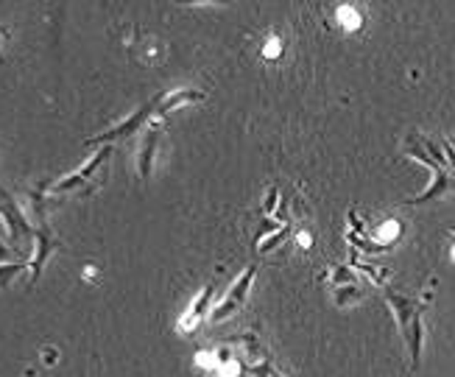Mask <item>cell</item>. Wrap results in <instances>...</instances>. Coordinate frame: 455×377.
Masks as SVG:
<instances>
[{
	"label": "cell",
	"mask_w": 455,
	"mask_h": 377,
	"mask_svg": "<svg viewBox=\"0 0 455 377\" xmlns=\"http://www.w3.org/2000/svg\"><path fill=\"white\" fill-rule=\"evenodd\" d=\"M268 232H277V221H266V224H263V229L257 232V243H260V237H266Z\"/></svg>",
	"instance_id": "20"
},
{
	"label": "cell",
	"mask_w": 455,
	"mask_h": 377,
	"mask_svg": "<svg viewBox=\"0 0 455 377\" xmlns=\"http://www.w3.org/2000/svg\"><path fill=\"white\" fill-rule=\"evenodd\" d=\"M408 154H411L413 159H419V162H425V165H428V168H430L433 173H442V171H444V168H442V165H439V162H436V159H433V156H430L428 151L416 149V143H413V137L408 140Z\"/></svg>",
	"instance_id": "13"
},
{
	"label": "cell",
	"mask_w": 455,
	"mask_h": 377,
	"mask_svg": "<svg viewBox=\"0 0 455 377\" xmlns=\"http://www.w3.org/2000/svg\"><path fill=\"white\" fill-rule=\"evenodd\" d=\"M422 143H425V151H428V154H430V156H433V159H436V162H439L442 168L447 165V156H444V149H439V146H436L433 140H422Z\"/></svg>",
	"instance_id": "18"
},
{
	"label": "cell",
	"mask_w": 455,
	"mask_h": 377,
	"mask_svg": "<svg viewBox=\"0 0 455 377\" xmlns=\"http://www.w3.org/2000/svg\"><path fill=\"white\" fill-rule=\"evenodd\" d=\"M347 240H349L358 252H369V254H382V252H391V249H394L391 243H375V240H369V237H363V235H355L352 229L347 232Z\"/></svg>",
	"instance_id": "10"
},
{
	"label": "cell",
	"mask_w": 455,
	"mask_h": 377,
	"mask_svg": "<svg viewBox=\"0 0 455 377\" xmlns=\"http://www.w3.org/2000/svg\"><path fill=\"white\" fill-rule=\"evenodd\" d=\"M447 187H450V176H447V173L442 171V173H436V176H433V185H430V187H428V190H425L422 196H416V199H411L408 204H425V202H430V199H436V196H442V193H444Z\"/></svg>",
	"instance_id": "9"
},
{
	"label": "cell",
	"mask_w": 455,
	"mask_h": 377,
	"mask_svg": "<svg viewBox=\"0 0 455 377\" xmlns=\"http://www.w3.org/2000/svg\"><path fill=\"white\" fill-rule=\"evenodd\" d=\"M193 101H204V89H173V92H162V95H156V115L165 118L176 106L193 104Z\"/></svg>",
	"instance_id": "8"
},
{
	"label": "cell",
	"mask_w": 455,
	"mask_h": 377,
	"mask_svg": "<svg viewBox=\"0 0 455 377\" xmlns=\"http://www.w3.org/2000/svg\"><path fill=\"white\" fill-rule=\"evenodd\" d=\"M277 199H280V193H277V187H271L268 196H266V202H263V210L266 213H274L277 210Z\"/></svg>",
	"instance_id": "19"
},
{
	"label": "cell",
	"mask_w": 455,
	"mask_h": 377,
	"mask_svg": "<svg viewBox=\"0 0 455 377\" xmlns=\"http://www.w3.org/2000/svg\"><path fill=\"white\" fill-rule=\"evenodd\" d=\"M291 235V226H282V229H277V232H271L268 237H266V243H260V252H271V249H277L285 237Z\"/></svg>",
	"instance_id": "14"
},
{
	"label": "cell",
	"mask_w": 455,
	"mask_h": 377,
	"mask_svg": "<svg viewBox=\"0 0 455 377\" xmlns=\"http://www.w3.org/2000/svg\"><path fill=\"white\" fill-rule=\"evenodd\" d=\"M450 143H453V149H455V140H450Z\"/></svg>",
	"instance_id": "26"
},
{
	"label": "cell",
	"mask_w": 455,
	"mask_h": 377,
	"mask_svg": "<svg viewBox=\"0 0 455 377\" xmlns=\"http://www.w3.org/2000/svg\"><path fill=\"white\" fill-rule=\"evenodd\" d=\"M335 283H352V274H349V271H344V268H341V271H338V274H335Z\"/></svg>",
	"instance_id": "22"
},
{
	"label": "cell",
	"mask_w": 455,
	"mask_h": 377,
	"mask_svg": "<svg viewBox=\"0 0 455 377\" xmlns=\"http://www.w3.org/2000/svg\"><path fill=\"white\" fill-rule=\"evenodd\" d=\"M6 254H8V249H6V246H3V243H0V260H3V257H6Z\"/></svg>",
	"instance_id": "25"
},
{
	"label": "cell",
	"mask_w": 455,
	"mask_h": 377,
	"mask_svg": "<svg viewBox=\"0 0 455 377\" xmlns=\"http://www.w3.org/2000/svg\"><path fill=\"white\" fill-rule=\"evenodd\" d=\"M243 341H246V347H249V352L254 355V358H260V361H266V350L257 344V338H254V333H246L243 335Z\"/></svg>",
	"instance_id": "17"
},
{
	"label": "cell",
	"mask_w": 455,
	"mask_h": 377,
	"mask_svg": "<svg viewBox=\"0 0 455 377\" xmlns=\"http://www.w3.org/2000/svg\"><path fill=\"white\" fill-rule=\"evenodd\" d=\"M54 252H59V240L54 237L51 226L39 224L37 226V235H34V254L28 260V288L42 277V268H45V263H48V257Z\"/></svg>",
	"instance_id": "4"
},
{
	"label": "cell",
	"mask_w": 455,
	"mask_h": 377,
	"mask_svg": "<svg viewBox=\"0 0 455 377\" xmlns=\"http://www.w3.org/2000/svg\"><path fill=\"white\" fill-rule=\"evenodd\" d=\"M442 149H444V156H447V162H450V165H453V171H455V149H453V143H450V140H447V143H444V146H442Z\"/></svg>",
	"instance_id": "21"
},
{
	"label": "cell",
	"mask_w": 455,
	"mask_h": 377,
	"mask_svg": "<svg viewBox=\"0 0 455 377\" xmlns=\"http://www.w3.org/2000/svg\"><path fill=\"white\" fill-rule=\"evenodd\" d=\"M213 294H216V283L204 285V291L199 294V299L190 304V310H187V313L182 316V321H179V330H182V333H193V330L201 324V319H204V316H210Z\"/></svg>",
	"instance_id": "6"
},
{
	"label": "cell",
	"mask_w": 455,
	"mask_h": 377,
	"mask_svg": "<svg viewBox=\"0 0 455 377\" xmlns=\"http://www.w3.org/2000/svg\"><path fill=\"white\" fill-rule=\"evenodd\" d=\"M8 39V31L6 28H0V62H3V42Z\"/></svg>",
	"instance_id": "23"
},
{
	"label": "cell",
	"mask_w": 455,
	"mask_h": 377,
	"mask_svg": "<svg viewBox=\"0 0 455 377\" xmlns=\"http://www.w3.org/2000/svg\"><path fill=\"white\" fill-rule=\"evenodd\" d=\"M0 221H6V229H8V235H11L14 243L34 240V235H37V226L31 224V218L20 210V204L14 202V196L6 193V190H0Z\"/></svg>",
	"instance_id": "2"
},
{
	"label": "cell",
	"mask_w": 455,
	"mask_h": 377,
	"mask_svg": "<svg viewBox=\"0 0 455 377\" xmlns=\"http://www.w3.org/2000/svg\"><path fill=\"white\" fill-rule=\"evenodd\" d=\"M249 372H251L254 377H282L280 372H277V369H274V366H271V364H268V361H260V364H254V366H251Z\"/></svg>",
	"instance_id": "16"
},
{
	"label": "cell",
	"mask_w": 455,
	"mask_h": 377,
	"mask_svg": "<svg viewBox=\"0 0 455 377\" xmlns=\"http://www.w3.org/2000/svg\"><path fill=\"white\" fill-rule=\"evenodd\" d=\"M361 297H363V291H361L358 285H352V288L347 285V288H338V294H335V302H338V304H347L349 299H361Z\"/></svg>",
	"instance_id": "15"
},
{
	"label": "cell",
	"mask_w": 455,
	"mask_h": 377,
	"mask_svg": "<svg viewBox=\"0 0 455 377\" xmlns=\"http://www.w3.org/2000/svg\"><path fill=\"white\" fill-rule=\"evenodd\" d=\"M179 3H229V0H179Z\"/></svg>",
	"instance_id": "24"
},
{
	"label": "cell",
	"mask_w": 455,
	"mask_h": 377,
	"mask_svg": "<svg viewBox=\"0 0 455 377\" xmlns=\"http://www.w3.org/2000/svg\"><path fill=\"white\" fill-rule=\"evenodd\" d=\"M20 271H28V260H23V263H0V288H8V283Z\"/></svg>",
	"instance_id": "12"
},
{
	"label": "cell",
	"mask_w": 455,
	"mask_h": 377,
	"mask_svg": "<svg viewBox=\"0 0 455 377\" xmlns=\"http://www.w3.org/2000/svg\"><path fill=\"white\" fill-rule=\"evenodd\" d=\"M352 266H355V268H361L363 274H369L378 285H385V280H388V271H385V268H378V266H372V263H363V260H361V254H358V249L352 252Z\"/></svg>",
	"instance_id": "11"
},
{
	"label": "cell",
	"mask_w": 455,
	"mask_h": 377,
	"mask_svg": "<svg viewBox=\"0 0 455 377\" xmlns=\"http://www.w3.org/2000/svg\"><path fill=\"white\" fill-rule=\"evenodd\" d=\"M151 115H156V98H154V101H149L146 106H140V109H137L135 115H129L126 120H120L118 126H112V129H106V132H101V135L89 137V140H87V146H95V143L109 146V143H115V140H123V137H129V135L140 132Z\"/></svg>",
	"instance_id": "3"
},
{
	"label": "cell",
	"mask_w": 455,
	"mask_h": 377,
	"mask_svg": "<svg viewBox=\"0 0 455 377\" xmlns=\"http://www.w3.org/2000/svg\"><path fill=\"white\" fill-rule=\"evenodd\" d=\"M254 277H257V266H249L243 274H240V280L232 285V291L227 294V299L221 302L216 310H210V321H227L229 316L246 302V297H249V288H251V283H254Z\"/></svg>",
	"instance_id": "5"
},
{
	"label": "cell",
	"mask_w": 455,
	"mask_h": 377,
	"mask_svg": "<svg viewBox=\"0 0 455 377\" xmlns=\"http://www.w3.org/2000/svg\"><path fill=\"white\" fill-rule=\"evenodd\" d=\"M112 156V146H104L101 151H95V156L92 159H87V165L84 168H78L73 173H68L65 179H56V182H48V190L54 193V196H59V193H81V196H89V179L101 171V165H106V159Z\"/></svg>",
	"instance_id": "1"
},
{
	"label": "cell",
	"mask_w": 455,
	"mask_h": 377,
	"mask_svg": "<svg viewBox=\"0 0 455 377\" xmlns=\"http://www.w3.org/2000/svg\"><path fill=\"white\" fill-rule=\"evenodd\" d=\"M159 126L154 123L146 129V135H143V143H140V154H137V173H140V179H149L154 171V156H156V146H159Z\"/></svg>",
	"instance_id": "7"
}]
</instances>
